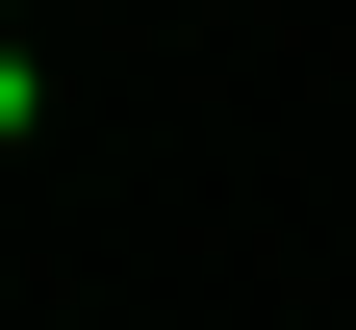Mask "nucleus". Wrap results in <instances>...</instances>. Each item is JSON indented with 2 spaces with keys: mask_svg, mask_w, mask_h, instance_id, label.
<instances>
[{
  "mask_svg": "<svg viewBox=\"0 0 356 330\" xmlns=\"http://www.w3.org/2000/svg\"><path fill=\"white\" fill-rule=\"evenodd\" d=\"M26 127H51V51H26V26H0V153H26Z\"/></svg>",
  "mask_w": 356,
  "mask_h": 330,
  "instance_id": "f257e3e1",
  "label": "nucleus"
}]
</instances>
